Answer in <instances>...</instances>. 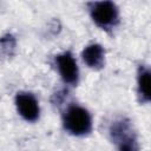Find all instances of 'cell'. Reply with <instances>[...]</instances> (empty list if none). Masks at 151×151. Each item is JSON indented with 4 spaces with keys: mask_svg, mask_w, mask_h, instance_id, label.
Wrapping results in <instances>:
<instances>
[{
    "mask_svg": "<svg viewBox=\"0 0 151 151\" xmlns=\"http://www.w3.org/2000/svg\"><path fill=\"white\" fill-rule=\"evenodd\" d=\"M63 126L65 131L76 137H84L91 133L93 127L92 116L87 109L78 104L68 105L63 113Z\"/></svg>",
    "mask_w": 151,
    "mask_h": 151,
    "instance_id": "cell-1",
    "label": "cell"
},
{
    "mask_svg": "<svg viewBox=\"0 0 151 151\" xmlns=\"http://www.w3.org/2000/svg\"><path fill=\"white\" fill-rule=\"evenodd\" d=\"M92 21L101 29H114L120 20L119 8L113 1H93L87 4Z\"/></svg>",
    "mask_w": 151,
    "mask_h": 151,
    "instance_id": "cell-2",
    "label": "cell"
},
{
    "mask_svg": "<svg viewBox=\"0 0 151 151\" xmlns=\"http://www.w3.org/2000/svg\"><path fill=\"white\" fill-rule=\"evenodd\" d=\"M110 136L117 145L118 151H138L139 144L132 124L126 118H120L112 122L110 126Z\"/></svg>",
    "mask_w": 151,
    "mask_h": 151,
    "instance_id": "cell-3",
    "label": "cell"
},
{
    "mask_svg": "<svg viewBox=\"0 0 151 151\" xmlns=\"http://www.w3.org/2000/svg\"><path fill=\"white\" fill-rule=\"evenodd\" d=\"M54 63L63 83L76 86L79 81V68L73 54L70 51L61 52L54 57Z\"/></svg>",
    "mask_w": 151,
    "mask_h": 151,
    "instance_id": "cell-4",
    "label": "cell"
},
{
    "mask_svg": "<svg viewBox=\"0 0 151 151\" xmlns=\"http://www.w3.org/2000/svg\"><path fill=\"white\" fill-rule=\"evenodd\" d=\"M14 104L19 116L29 123L37 122L40 117V105L37 97L27 91H20L15 94Z\"/></svg>",
    "mask_w": 151,
    "mask_h": 151,
    "instance_id": "cell-5",
    "label": "cell"
},
{
    "mask_svg": "<svg viewBox=\"0 0 151 151\" xmlns=\"http://www.w3.org/2000/svg\"><path fill=\"white\" fill-rule=\"evenodd\" d=\"M81 59L92 70H100L105 65V50L100 44L87 45L81 52Z\"/></svg>",
    "mask_w": 151,
    "mask_h": 151,
    "instance_id": "cell-6",
    "label": "cell"
},
{
    "mask_svg": "<svg viewBox=\"0 0 151 151\" xmlns=\"http://www.w3.org/2000/svg\"><path fill=\"white\" fill-rule=\"evenodd\" d=\"M150 68L146 65H140L137 71V94L140 103L150 101Z\"/></svg>",
    "mask_w": 151,
    "mask_h": 151,
    "instance_id": "cell-7",
    "label": "cell"
},
{
    "mask_svg": "<svg viewBox=\"0 0 151 151\" xmlns=\"http://www.w3.org/2000/svg\"><path fill=\"white\" fill-rule=\"evenodd\" d=\"M15 50V39L12 34H6L0 38V57H11Z\"/></svg>",
    "mask_w": 151,
    "mask_h": 151,
    "instance_id": "cell-8",
    "label": "cell"
}]
</instances>
